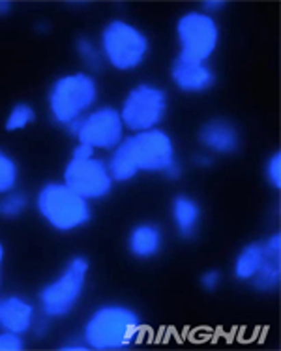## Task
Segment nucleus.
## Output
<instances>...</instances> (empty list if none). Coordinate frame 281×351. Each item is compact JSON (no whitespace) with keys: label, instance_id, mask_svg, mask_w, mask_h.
<instances>
[{"label":"nucleus","instance_id":"nucleus-10","mask_svg":"<svg viewBox=\"0 0 281 351\" xmlns=\"http://www.w3.org/2000/svg\"><path fill=\"white\" fill-rule=\"evenodd\" d=\"M64 184L87 201L101 199L111 192L113 177L103 160L72 158L64 169Z\"/></svg>","mask_w":281,"mask_h":351},{"label":"nucleus","instance_id":"nucleus-8","mask_svg":"<svg viewBox=\"0 0 281 351\" xmlns=\"http://www.w3.org/2000/svg\"><path fill=\"white\" fill-rule=\"evenodd\" d=\"M124 128L130 132H146L158 128L167 113V93L150 83L131 88L126 96L122 109L118 111Z\"/></svg>","mask_w":281,"mask_h":351},{"label":"nucleus","instance_id":"nucleus-1","mask_svg":"<svg viewBox=\"0 0 281 351\" xmlns=\"http://www.w3.org/2000/svg\"><path fill=\"white\" fill-rule=\"evenodd\" d=\"M113 182H128L141 171L163 173L171 179L180 177L182 167L176 162V151L165 130H146L124 137L107 162Z\"/></svg>","mask_w":281,"mask_h":351},{"label":"nucleus","instance_id":"nucleus-13","mask_svg":"<svg viewBox=\"0 0 281 351\" xmlns=\"http://www.w3.org/2000/svg\"><path fill=\"white\" fill-rule=\"evenodd\" d=\"M34 325V306L23 297L10 295L0 299V327L17 335L29 332Z\"/></svg>","mask_w":281,"mask_h":351},{"label":"nucleus","instance_id":"nucleus-24","mask_svg":"<svg viewBox=\"0 0 281 351\" xmlns=\"http://www.w3.org/2000/svg\"><path fill=\"white\" fill-rule=\"evenodd\" d=\"M219 282H222V274L216 269H210L206 273L201 276V286L206 289V291H214L217 286H219Z\"/></svg>","mask_w":281,"mask_h":351},{"label":"nucleus","instance_id":"nucleus-7","mask_svg":"<svg viewBox=\"0 0 281 351\" xmlns=\"http://www.w3.org/2000/svg\"><path fill=\"white\" fill-rule=\"evenodd\" d=\"M88 261L85 258H73L66 265L64 273L55 282H51L42 289L40 302L45 315L49 317H62L68 315L79 302L85 291L88 274Z\"/></svg>","mask_w":281,"mask_h":351},{"label":"nucleus","instance_id":"nucleus-3","mask_svg":"<svg viewBox=\"0 0 281 351\" xmlns=\"http://www.w3.org/2000/svg\"><path fill=\"white\" fill-rule=\"evenodd\" d=\"M36 205L45 222L58 231L79 230L92 218L88 201L70 190L64 182L45 184L38 194Z\"/></svg>","mask_w":281,"mask_h":351},{"label":"nucleus","instance_id":"nucleus-23","mask_svg":"<svg viewBox=\"0 0 281 351\" xmlns=\"http://www.w3.org/2000/svg\"><path fill=\"white\" fill-rule=\"evenodd\" d=\"M25 348L21 335L12 332V330H4L0 332V351H21Z\"/></svg>","mask_w":281,"mask_h":351},{"label":"nucleus","instance_id":"nucleus-21","mask_svg":"<svg viewBox=\"0 0 281 351\" xmlns=\"http://www.w3.org/2000/svg\"><path fill=\"white\" fill-rule=\"evenodd\" d=\"M75 49H77V53L81 55V58L87 62L92 70H98L101 66V55L98 53V49L94 47V43L88 40V38H79L77 42H75Z\"/></svg>","mask_w":281,"mask_h":351},{"label":"nucleus","instance_id":"nucleus-2","mask_svg":"<svg viewBox=\"0 0 281 351\" xmlns=\"http://www.w3.org/2000/svg\"><path fill=\"white\" fill-rule=\"evenodd\" d=\"M141 322L133 310L118 304L101 306L85 325L87 348L98 351L124 350L141 335Z\"/></svg>","mask_w":281,"mask_h":351},{"label":"nucleus","instance_id":"nucleus-4","mask_svg":"<svg viewBox=\"0 0 281 351\" xmlns=\"http://www.w3.org/2000/svg\"><path fill=\"white\" fill-rule=\"evenodd\" d=\"M98 98V86L92 75L70 73L57 79L49 93V109L58 124L70 126L87 113Z\"/></svg>","mask_w":281,"mask_h":351},{"label":"nucleus","instance_id":"nucleus-25","mask_svg":"<svg viewBox=\"0 0 281 351\" xmlns=\"http://www.w3.org/2000/svg\"><path fill=\"white\" fill-rule=\"evenodd\" d=\"M94 156V149L92 147H88V145L77 143V147L73 149L72 158H92Z\"/></svg>","mask_w":281,"mask_h":351},{"label":"nucleus","instance_id":"nucleus-9","mask_svg":"<svg viewBox=\"0 0 281 351\" xmlns=\"http://www.w3.org/2000/svg\"><path fill=\"white\" fill-rule=\"evenodd\" d=\"M68 128L83 145L101 149V151H115L124 139V124L120 113L113 108H100L83 115Z\"/></svg>","mask_w":281,"mask_h":351},{"label":"nucleus","instance_id":"nucleus-5","mask_svg":"<svg viewBox=\"0 0 281 351\" xmlns=\"http://www.w3.org/2000/svg\"><path fill=\"white\" fill-rule=\"evenodd\" d=\"M101 51L103 58L120 72H130L143 64L148 51L150 42L143 30L128 21H111L101 32Z\"/></svg>","mask_w":281,"mask_h":351},{"label":"nucleus","instance_id":"nucleus-17","mask_svg":"<svg viewBox=\"0 0 281 351\" xmlns=\"http://www.w3.org/2000/svg\"><path fill=\"white\" fill-rule=\"evenodd\" d=\"M265 259H267V254H265L263 243H252L244 246L235 259V267H232L237 280L252 282L253 276L265 265Z\"/></svg>","mask_w":281,"mask_h":351},{"label":"nucleus","instance_id":"nucleus-6","mask_svg":"<svg viewBox=\"0 0 281 351\" xmlns=\"http://www.w3.org/2000/svg\"><path fill=\"white\" fill-rule=\"evenodd\" d=\"M176 38L180 45L178 58L187 62H206L219 43L216 19L204 12H187L176 23Z\"/></svg>","mask_w":281,"mask_h":351},{"label":"nucleus","instance_id":"nucleus-18","mask_svg":"<svg viewBox=\"0 0 281 351\" xmlns=\"http://www.w3.org/2000/svg\"><path fill=\"white\" fill-rule=\"evenodd\" d=\"M36 119V111L29 104H17L12 108V111L6 117V130L8 132H19L27 128Z\"/></svg>","mask_w":281,"mask_h":351},{"label":"nucleus","instance_id":"nucleus-26","mask_svg":"<svg viewBox=\"0 0 281 351\" xmlns=\"http://www.w3.org/2000/svg\"><path fill=\"white\" fill-rule=\"evenodd\" d=\"M225 4L224 2H217V0H212V2H204V14H210V12H217V10H222Z\"/></svg>","mask_w":281,"mask_h":351},{"label":"nucleus","instance_id":"nucleus-22","mask_svg":"<svg viewBox=\"0 0 281 351\" xmlns=\"http://www.w3.org/2000/svg\"><path fill=\"white\" fill-rule=\"evenodd\" d=\"M265 177H267L268 184L274 186L276 190L281 188V154L280 151H276L272 156L267 160L265 165Z\"/></svg>","mask_w":281,"mask_h":351},{"label":"nucleus","instance_id":"nucleus-20","mask_svg":"<svg viewBox=\"0 0 281 351\" xmlns=\"http://www.w3.org/2000/svg\"><path fill=\"white\" fill-rule=\"evenodd\" d=\"M27 205H29L27 197L21 192L12 190L8 194H2V197H0V216L2 218H17L25 213Z\"/></svg>","mask_w":281,"mask_h":351},{"label":"nucleus","instance_id":"nucleus-19","mask_svg":"<svg viewBox=\"0 0 281 351\" xmlns=\"http://www.w3.org/2000/svg\"><path fill=\"white\" fill-rule=\"evenodd\" d=\"M19 179V169L14 158L0 151V194L12 192Z\"/></svg>","mask_w":281,"mask_h":351},{"label":"nucleus","instance_id":"nucleus-14","mask_svg":"<svg viewBox=\"0 0 281 351\" xmlns=\"http://www.w3.org/2000/svg\"><path fill=\"white\" fill-rule=\"evenodd\" d=\"M265 246V265L252 280V286L259 291H274L281 282V237L280 233L270 235L263 243Z\"/></svg>","mask_w":281,"mask_h":351},{"label":"nucleus","instance_id":"nucleus-15","mask_svg":"<svg viewBox=\"0 0 281 351\" xmlns=\"http://www.w3.org/2000/svg\"><path fill=\"white\" fill-rule=\"evenodd\" d=\"M161 244H163V235L154 223H139L128 237V248L131 256L139 259L156 258L161 250Z\"/></svg>","mask_w":281,"mask_h":351},{"label":"nucleus","instance_id":"nucleus-11","mask_svg":"<svg viewBox=\"0 0 281 351\" xmlns=\"http://www.w3.org/2000/svg\"><path fill=\"white\" fill-rule=\"evenodd\" d=\"M171 77L176 88L187 94L206 93L216 81V75L206 62H187L178 57L174 58Z\"/></svg>","mask_w":281,"mask_h":351},{"label":"nucleus","instance_id":"nucleus-16","mask_svg":"<svg viewBox=\"0 0 281 351\" xmlns=\"http://www.w3.org/2000/svg\"><path fill=\"white\" fill-rule=\"evenodd\" d=\"M173 222L176 231L184 239L195 237L201 223V207L199 203L187 195H178L173 201Z\"/></svg>","mask_w":281,"mask_h":351},{"label":"nucleus","instance_id":"nucleus-12","mask_svg":"<svg viewBox=\"0 0 281 351\" xmlns=\"http://www.w3.org/2000/svg\"><path fill=\"white\" fill-rule=\"evenodd\" d=\"M202 147L216 154H232L240 149V134L229 121L212 119L199 132Z\"/></svg>","mask_w":281,"mask_h":351},{"label":"nucleus","instance_id":"nucleus-27","mask_svg":"<svg viewBox=\"0 0 281 351\" xmlns=\"http://www.w3.org/2000/svg\"><path fill=\"white\" fill-rule=\"evenodd\" d=\"M10 2H0V15H6L10 12Z\"/></svg>","mask_w":281,"mask_h":351},{"label":"nucleus","instance_id":"nucleus-28","mask_svg":"<svg viewBox=\"0 0 281 351\" xmlns=\"http://www.w3.org/2000/svg\"><path fill=\"white\" fill-rule=\"evenodd\" d=\"M2 261H4V246L0 243V274H2Z\"/></svg>","mask_w":281,"mask_h":351}]
</instances>
